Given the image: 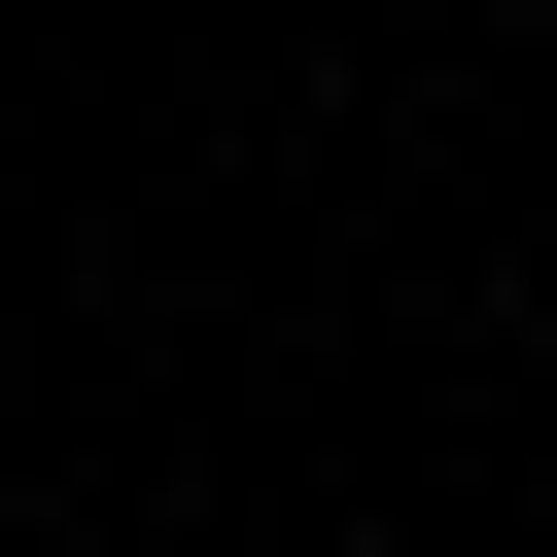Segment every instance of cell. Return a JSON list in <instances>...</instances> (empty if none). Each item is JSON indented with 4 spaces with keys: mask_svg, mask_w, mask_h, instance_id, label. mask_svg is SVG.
Masks as SVG:
<instances>
[{
    "mask_svg": "<svg viewBox=\"0 0 557 557\" xmlns=\"http://www.w3.org/2000/svg\"><path fill=\"white\" fill-rule=\"evenodd\" d=\"M244 557H278V522H244Z\"/></svg>",
    "mask_w": 557,
    "mask_h": 557,
    "instance_id": "cell-1",
    "label": "cell"
}]
</instances>
